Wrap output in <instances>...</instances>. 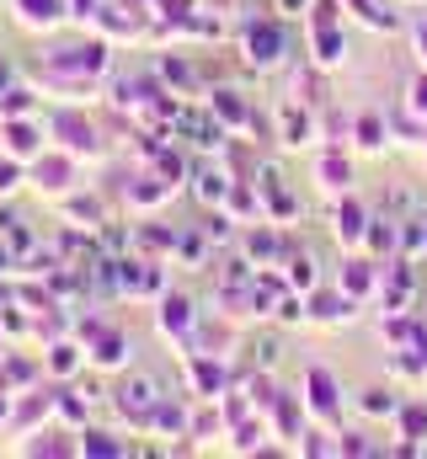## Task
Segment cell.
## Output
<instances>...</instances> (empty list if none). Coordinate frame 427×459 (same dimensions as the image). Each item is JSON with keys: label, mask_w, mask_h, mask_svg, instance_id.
Wrapping results in <instances>:
<instances>
[{"label": "cell", "mask_w": 427, "mask_h": 459, "mask_svg": "<svg viewBox=\"0 0 427 459\" xmlns=\"http://www.w3.org/2000/svg\"><path fill=\"white\" fill-rule=\"evenodd\" d=\"M11 16L27 32H54L59 22H70V5L65 0H11Z\"/></svg>", "instance_id": "obj_5"}, {"label": "cell", "mask_w": 427, "mask_h": 459, "mask_svg": "<svg viewBox=\"0 0 427 459\" xmlns=\"http://www.w3.org/2000/svg\"><path fill=\"white\" fill-rule=\"evenodd\" d=\"M336 240L342 246H358V240H369V214H363V204H336Z\"/></svg>", "instance_id": "obj_14"}, {"label": "cell", "mask_w": 427, "mask_h": 459, "mask_svg": "<svg viewBox=\"0 0 427 459\" xmlns=\"http://www.w3.org/2000/svg\"><path fill=\"white\" fill-rule=\"evenodd\" d=\"M305 390H310L305 406H310L316 417H336V379H331L326 368H310V374H305Z\"/></svg>", "instance_id": "obj_13"}, {"label": "cell", "mask_w": 427, "mask_h": 459, "mask_svg": "<svg viewBox=\"0 0 427 459\" xmlns=\"http://www.w3.org/2000/svg\"><path fill=\"white\" fill-rule=\"evenodd\" d=\"M316 48H320V54H316L320 65H336L347 43H342V32H331V27H316Z\"/></svg>", "instance_id": "obj_23"}, {"label": "cell", "mask_w": 427, "mask_h": 459, "mask_svg": "<svg viewBox=\"0 0 427 459\" xmlns=\"http://www.w3.org/2000/svg\"><path fill=\"white\" fill-rule=\"evenodd\" d=\"M412 108H417V113L427 117V75L417 81V86H412Z\"/></svg>", "instance_id": "obj_30"}, {"label": "cell", "mask_w": 427, "mask_h": 459, "mask_svg": "<svg viewBox=\"0 0 427 459\" xmlns=\"http://www.w3.org/2000/svg\"><path fill=\"white\" fill-rule=\"evenodd\" d=\"M86 352H92V368H123V363L134 358V342H128V332H123V326H112V321H107L102 332L86 342Z\"/></svg>", "instance_id": "obj_6"}, {"label": "cell", "mask_w": 427, "mask_h": 459, "mask_svg": "<svg viewBox=\"0 0 427 459\" xmlns=\"http://www.w3.org/2000/svg\"><path fill=\"white\" fill-rule=\"evenodd\" d=\"M112 406H118L123 422H134L139 433H150V417H155V406H161V385H155L150 374H123V379L112 385Z\"/></svg>", "instance_id": "obj_1"}, {"label": "cell", "mask_w": 427, "mask_h": 459, "mask_svg": "<svg viewBox=\"0 0 427 459\" xmlns=\"http://www.w3.org/2000/svg\"><path fill=\"white\" fill-rule=\"evenodd\" d=\"M246 251H251V256H278V235H273V230H251V235H246Z\"/></svg>", "instance_id": "obj_25"}, {"label": "cell", "mask_w": 427, "mask_h": 459, "mask_svg": "<svg viewBox=\"0 0 427 459\" xmlns=\"http://www.w3.org/2000/svg\"><path fill=\"white\" fill-rule=\"evenodd\" d=\"M214 113L224 117V123H240V117H246V102H240L235 91H214Z\"/></svg>", "instance_id": "obj_24"}, {"label": "cell", "mask_w": 427, "mask_h": 459, "mask_svg": "<svg viewBox=\"0 0 427 459\" xmlns=\"http://www.w3.org/2000/svg\"><path fill=\"white\" fill-rule=\"evenodd\" d=\"M92 401H97V385H75V390H59V406H54V417H59L70 433H81V428H86V417H92Z\"/></svg>", "instance_id": "obj_9"}, {"label": "cell", "mask_w": 427, "mask_h": 459, "mask_svg": "<svg viewBox=\"0 0 427 459\" xmlns=\"http://www.w3.org/2000/svg\"><path fill=\"white\" fill-rule=\"evenodd\" d=\"M81 363H92V352H86L81 342H65V337L48 342V358H43L48 379H70V374H81Z\"/></svg>", "instance_id": "obj_12"}, {"label": "cell", "mask_w": 427, "mask_h": 459, "mask_svg": "<svg viewBox=\"0 0 427 459\" xmlns=\"http://www.w3.org/2000/svg\"><path fill=\"white\" fill-rule=\"evenodd\" d=\"M347 182H353V166H347L342 155H326V160H320V187H331V193H347Z\"/></svg>", "instance_id": "obj_21"}, {"label": "cell", "mask_w": 427, "mask_h": 459, "mask_svg": "<svg viewBox=\"0 0 427 459\" xmlns=\"http://www.w3.org/2000/svg\"><path fill=\"white\" fill-rule=\"evenodd\" d=\"M75 160H81V155H70V150H43L38 160H27V182H32L43 198H65V193H75V177H81Z\"/></svg>", "instance_id": "obj_2"}, {"label": "cell", "mask_w": 427, "mask_h": 459, "mask_svg": "<svg viewBox=\"0 0 427 459\" xmlns=\"http://www.w3.org/2000/svg\"><path fill=\"white\" fill-rule=\"evenodd\" d=\"M155 326H161V337H187V332L198 326V316H193V299H187V294H161Z\"/></svg>", "instance_id": "obj_7"}, {"label": "cell", "mask_w": 427, "mask_h": 459, "mask_svg": "<svg viewBox=\"0 0 427 459\" xmlns=\"http://www.w3.org/2000/svg\"><path fill=\"white\" fill-rule=\"evenodd\" d=\"M65 5H70V22H81V27L97 22V11H102V0H65Z\"/></svg>", "instance_id": "obj_28"}, {"label": "cell", "mask_w": 427, "mask_h": 459, "mask_svg": "<svg viewBox=\"0 0 427 459\" xmlns=\"http://www.w3.org/2000/svg\"><path fill=\"white\" fill-rule=\"evenodd\" d=\"M11 267H16V251H11V246L0 240V273H11Z\"/></svg>", "instance_id": "obj_32"}, {"label": "cell", "mask_w": 427, "mask_h": 459, "mask_svg": "<svg viewBox=\"0 0 427 459\" xmlns=\"http://www.w3.org/2000/svg\"><path fill=\"white\" fill-rule=\"evenodd\" d=\"M289 267H294V273H289L294 289H316V262H310V256H294Z\"/></svg>", "instance_id": "obj_27"}, {"label": "cell", "mask_w": 427, "mask_h": 459, "mask_svg": "<svg viewBox=\"0 0 427 459\" xmlns=\"http://www.w3.org/2000/svg\"><path fill=\"white\" fill-rule=\"evenodd\" d=\"M363 411H396V401H390V390H363Z\"/></svg>", "instance_id": "obj_29"}, {"label": "cell", "mask_w": 427, "mask_h": 459, "mask_svg": "<svg viewBox=\"0 0 427 459\" xmlns=\"http://www.w3.org/2000/svg\"><path fill=\"white\" fill-rule=\"evenodd\" d=\"M81 455H128V444H118L112 433H97V428H81Z\"/></svg>", "instance_id": "obj_20"}, {"label": "cell", "mask_w": 427, "mask_h": 459, "mask_svg": "<svg viewBox=\"0 0 427 459\" xmlns=\"http://www.w3.org/2000/svg\"><path fill=\"white\" fill-rule=\"evenodd\" d=\"M11 86H16V75H11V59L0 54V91H11Z\"/></svg>", "instance_id": "obj_31"}, {"label": "cell", "mask_w": 427, "mask_h": 459, "mask_svg": "<svg viewBox=\"0 0 427 459\" xmlns=\"http://www.w3.org/2000/svg\"><path fill=\"white\" fill-rule=\"evenodd\" d=\"M5 358V374H11V385H38L48 368L38 363V358H27V352H0Z\"/></svg>", "instance_id": "obj_17"}, {"label": "cell", "mask_w": 427, "mask_h": 459, "mask_svg": "<svg viewBox=\"0 0 427 459\" xmlns=\"http://www.w3.org/2000/svg\"><path fill=\"white\" fill-rule=\"evenodd\" d=\"M150 433H182V438H187V433H193V422H187V411H182L177 401H166V395H161V406H155V417H150Z\"/></svg>", "instance_id": "obj_16"}, {"label": "cell", "mask_w": 427, "mask_h": 459, "mask_svg": "<svg viewBox=\"0 0 427 459\" xmlns=\"http://www.w3.org/2000/svg\"><path fill=\"white\" fill-rule=\"evenodd\" d=\"M54 406H59V390H32V395L16 406V417H11V433H38V422H48Z\"/></svg>", "instance_id": "obj_10"}, {"label": "cell", "mask_w": 427, "mask_h": 459, "mask_svg": "<svg viewBox=\"0 0 427 459\" xmlns=\"http://www.w3.org/2000/svg\"><path fill=\"white\" fill-rule=\"evenodd\" d=\"M59 209H65V220H70V225H81V230H97L107 220L102 193H65V198H59Z\"/></svg>", "instance_id": "obj_11"}, {"label": "cell", "mask_w": 427, "mask_h": 459, "mask_svg": "<svg viewBox=\"0 0 427 459\" xmlns=\"http://www.w3.org/2000/svg\"><path fill=\"white\" fill-rule=\"evenodd\" d=\"M32 113H38V91H32V86L0 91V117H32Z\"/></svg>", "instance_id": "obj_18"}, {"label": "cell", "mask_w": 427, "mask_h": 459, "mask_svg": "<svg viewBox=\"0 0 427 459\" xmlns=\"http://www.w3.org/2000/svg\"><path fill=\"white\" fill-rule=\"evenodd\" d=\"M22 182H27V160H16V155L0 150V198H16Z\"/></svg>", "instance_id": "obj_19"}, {"label": "cell", "mask_w": 427, "mask_h": 459, "mask_svg": "<svg viewBox=\"0 0 427 459\" xmlns=\"http://www.w3.org/2000/svg\"><path fill=\"white\" fill-rule=\"evenodd\" d=\"M0 150L16 160H38L43 155V123L38 117H0Z\"/></svg>", "instance_id": "obj_4"}, {"label": "cell", "mask_w": 427, "mask_h": 459, "mask_svg": "<svg viewBox=\"0 0 427 459\" xmlns=\"http://www.w3.org/2000/svg\"><path fill=\"white\" fill-rule=\"evenodd\" d=\"M358 144H363V150H379V144H385L379 117H358Z\"/></svg>", "instance_id": "obj_26"}, {"label": "cell", "mask_w": 427, "mask_h": 459, "mask_svg": "<svg viewBox=\"0 0 427 459\" xmlns=\"http://www.w3.org/2000/svg\"><path fill=\"white\" fill-rule=\"evenodd\" d=\"M230 187H235V182H230L224 171H214V166H198V171H193V193H198V204H224Z\"/></svg>", "instance_id": "obj_15"}, {"label": "cell", "mask_w": 427, "mask_h": 459, "mask_svg": "<svg viewBox=\"0 0 427 459\" xmlns=\"http://www.w3.org/2000/svg\"><path fill=\"white\" fill-rule=\"evenodd\" d=\"M369 283H374V262H347L342 289H347V294H369Z\"/></svg>", "instance_id": "obj_22"}, {"label": "cell", "mask_w": 427, "mask_h": 459, "mask_svg": "<svg viewBox=\"0 0 427 459\" xmlns=\"http://www.w3.org/2000/svg\"><path fill=\"white\" fill-rule=\"evenodd\" d=\"M417 48H423V65H427V22H423V32H417Z\"/></svg>", "instance_id": "obj_33"}, {"label": "cell", "mask_w": 427, "mask_h": 459, "mask_svg": "<svg viewBox=\"0 0 427 459\" xmlns=\"http://www.w3.org/2000/svg\"><path fill=\"white\" fill-rule=\"evenodd\" d=\"M246 59H251L257 70L278 65V59H283V27H273V22L251 27V32H246Z\"/></svg>", "instance_id": "obj_8"}, {"label": "cell", "mask_w": 427, "mask_h": 459, "mask_svg": "<svg viewBox=\"0 0 427 459\" xmlns=\"http://www.w3.org/2000/svg\"><path fill=\"white\" fill-rule=\"evenodd\" d=\"M48 134H54V139H59V150H70V155H92V160L102 155V128H97L92 117L70 113V108L48 117Z\"/></svg>", "instance_id": "obj_3"}]
</instances>
